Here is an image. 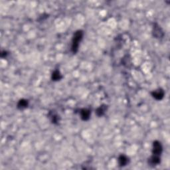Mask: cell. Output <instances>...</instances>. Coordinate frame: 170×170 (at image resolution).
<instances>
[{
    "label": "cell",
    "instance_id": "7",
    "mask_svg": "<svg viewBox=\"0 0 170 170\" xmlns=\"http://www.w3.org/2000/svg\"><path fill=\"white\" fill-rule=\"evenodd\" d=\"M129 163V159L125 155H120L118 157V164L120 167H124Z\"/></svg>",
    "mask_w": 170,
    "mask_h": 170
},
{
    "label": "cell",
    "instance_id": "5",
    "mask_svg": "<svg viewBox=\"0 0 170 170\" xmlns=\"http://www.w3.org/2000/svg\"><path fill=\"white\" fill-rule=\"evenodd\" d=\"M80 114H81V118L82 120L84 121H87L89 120L90 117H91V112L87 108H82L81 110Z\"/></svg>",
    "mask_w": 170,
    "mask_h": 170
},
{
    "label": "cell",
    "instance_id": "11",
    "mask_svg": "<svg viewBox=\"0 0 170 170\" xmlns=\"http://www.w3.org/2000/svg\"><path fill=\"white\" fill-rule=\"evenodd\" d=\"M51 121L53 124H57L59 121V118H58V116L56 115H53L51 116Z\"/></svg>",
    "mask_w": 170,
    "mask_h": 170
},
{
    "label": "cell",
    "instance_id": "10",
    "mask_svg": "<svg viewBox=\"0 0 170 170\" xmlns=\"http://www.w3.org/2000/svg\"><path fill=\"white\" fill-rule=\"evenodd\" d=\"M62 77H63L61 74H60L59 70H56L53 72L52 76H51V79L53 81H60V80L62 79Z\"/></svg>",
    "mask_w": 170,
    "mask_h": 170
},
{
    "label": "cell",
    "instance_id": "3",
    "mask_svg": "<svg viewBox=\"0 0 170 170\" xmlns=\"http://www.w3.org/2000/svg\"><path fill=\"white\" fill-rule=\"evenodd\" d=\"M153 36L155 38L157 39H161L164 37V31H163L162 29L160 27V26L157 25V24H154V27H153V31H152Z\"/></svg>",
    "mask_w": 170,
    "mask_h": 170
},
{
    "label": "cell",
    "instance_id": "4",
    "mask_svg": "<svg viewBox=\"0 0 170 170\" xmlns=\"http://www.w3.org/2000/svg\"><path fill=\"white\" fill-rule=\"evenodd\" d=\"M165 93L164 91V90L162 89H159L156 90V91H153L152 93V96L154 97L155 100H160L163 99V98L164 97Z\"/></svg>",
    "mask_w": 170,
    "mask_h": 170
},
{
    "label": "cell",
    "instance_id": "9",
    "mask_svg": "<svg viewBox=\"0 0 170 170\" xmlns=\"http://www.w3.org/2000/svg\"><path fill=\"white\" fill-rule=\"evenodd\" d=\"M28 105H29V103L27 100H25V99H21V100L18 102V105L17 106H18V109L23 110V109L27 108Z\"/></svg>",
    "mask_w": 170,
    "mask_h": 170
},
{
    "label": "cell",
    "instance_id": "1",
    "mask_svg": "<svg viewBox=\"0 0 170 170\" xmlns=\"http://www.w3.org/2000/svg\"><path fill=\"white\" fill-rule=\"evenodd\" d=\"M83 37V31L81 30L77 31L74 33L73 37L72 40V46H71V51L72 52L75 54L79 50V43L82 40Z\"/></svg>",
    "mask_w": 170,
    "mask_h": 170
},
{
    "label": "cell",
    "instance_id": "2",
    "mask_svg": "<svg viewBox=\"0 0 170 170\" xmlns=\"http://www.w3.org/2000/svg\"><path fill=\"white\" fill-rule=\"evenodd\" d=\"M163 151V147L161 142L159 141H155L153 143V149L152 154L155 155H159L160 156Z\"/></svg>",
    "mask_w": 170,
    "mask_h": 170
},
{
    "label": "cell",
    "instance_id": "8",
    "mask_svg": "<svg viewBox=\"0 0 170 170\" xmlns=\"http://www.w3.org/2000/svg\"><path fill=\"white\" fill-rule=\"evenodd\" d=\"M106 110H107V106L103 104V105L100 106V107H98L96 109L95 112L97 116L100 117V116H103V115H104V114H105Z\"/></svg>",
    "mask_w": 170,
    "mask_h": 170
},
{
    "label": "cell",
    "instance_id": "12",
    "mask_svg": "<svg viewBox=\"0 0 170 170\" xmlns=\"http://www.w3.org/2000/svg\"><path fill=\"white\" fill-rule=\"evenodd\" d=\"M8 55V52L7 51H2V53H1V57H6V56Z\"/></svg>",
    "mask_w": 170,
    "mask_h": 170
},
{
    "label": "cell",
    "instance_id": "6",
    "mask_svg": "<svg viewBox=\"0 0 170 170\" xmlns=\"http://www.w3.org/2000/svg\"><path fill=\"white\" fill-rule=\"evenodd\" d=\"M161 162V158L159 155H152V156L148 159V164L151 166H155L158 165Z\"/></svg>",
    "mask_w": 170,
    "mask_h": 170
}]
</instances>
